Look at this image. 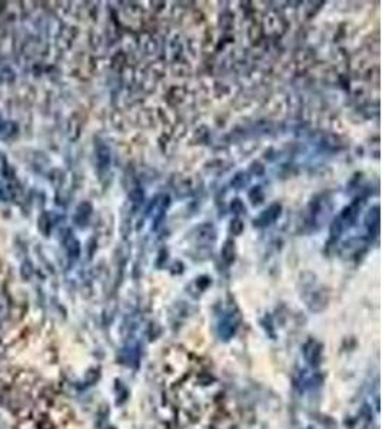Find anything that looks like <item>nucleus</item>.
Returning a JSON list of instances; mask_svg holds the SVG:
<instances>
[]
</instances>
